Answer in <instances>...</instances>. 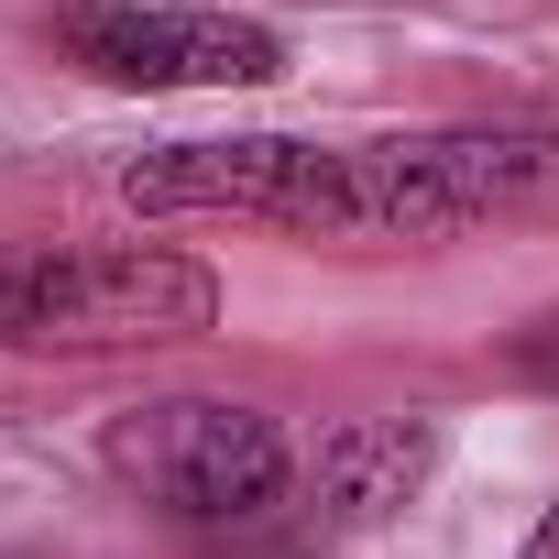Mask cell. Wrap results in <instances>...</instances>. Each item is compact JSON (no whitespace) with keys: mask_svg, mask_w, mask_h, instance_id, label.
Wrapping results in <instances>:
<instances>
[{"mask_svg":"<svg viewBox=\"0 0 559 559\" xmlns=\"http://www.w3.org/2000/svg\"><path fill=\"white\" fill-rule=\"evenodd\" d=\"M143 219H252L297 241H450L483 219L559 209V132L548 121H461V132H230V143H154L121 165Z\"/></svg>","mask_w":559,"mask_h":559,"instance_id":"1","label":"cell"},{"mask_svg":"<svg viewBox=\"0 0 559 559\" xmlns=\"http://www.w3.org/2000/svg\"><path fill=\"white\" fill-rule=\"evenodd\" d=\"M219 330V274L176 241H0V352L99 362Z\"/></svg>","mask_w":559,"mask_h":559,"instance_id":"2","label":"cell"},{"mask_svg":"<svg viewBox=\"0 0 559 559\" xmlns=\"http://www.w3.org/2000/svg\"><path fill=\"white\" fill-rule=\"evenodd\" d=\"M99 461L110 483H132L143 504L187 515V526H241L286 493L297 450L263 406H230V395H154V406H121L99 428Z\"/></svg>","mask_w":559,"mask_h":559,"instance_id":"3","label":"cell"},{"mask_svg":"<svg viewBox=\"0 0 559 559\" xmlns=\"http://www.w3.org/2000/svg\"><path fill=\"white\" fill-rule=\"evenodd\" d=\"M56 45L99 88H274L286 78V34L252 12H219V0H67Z\"/></svg>","mask_w":559,"mask_h":559,"instance_id":"4","label":"cell"},{"mask_svg":"<svg viewBox=\"0 0 559 559\" xmlns=\"http://www.w3.org/2000/svg\"><path fill=\"white\" fill-rule=\"evenodd\" d=\"M439 472V428L428 417H352L319 439V515L330 526H395Z\"/></svg>","mask_w":559,"mask_h":559,"instance_id":"5","label":"cell"},{"mask_svg":"<svg viewBox=\"0 0 559 559\" xmlns=\"http://www.w3.org/2000/svg\"><path fill=\"white\" fill-rule=\"evenodd\" d=\"M515 384H537V395H559V308H548L537 330H515Z\"/></svg>","mask_w":559,"mask_h":559,"instance_id":"6","label":"cell"},{"mask_svg":"<svg viewBox=\"0 0 559 559\" xmlns=\"http://www.w3.org/2000/svg\"><path fill=\"white\" fill-rule=\"evenodd\" d=\"M515 559H559V504H548V515L526 526V548H515Z\"/></svg>","mask_w":559,"mask_h":559,"instance_id":"7","label":"cell"},{"mask_svg":"<svg viewBox=\"0 0 559 559\" xmlns=\"http://www.w3.org/2000/svg\"><path fill=\"white\" fill-rule=\"evenodd\" d=\"M209 559H230V548H209ZM263 559H308V548H263Z\"/></svg>","mask_w":559,"mask_h":559,"instance_id":"8","label":"cell"}]
</instances>
